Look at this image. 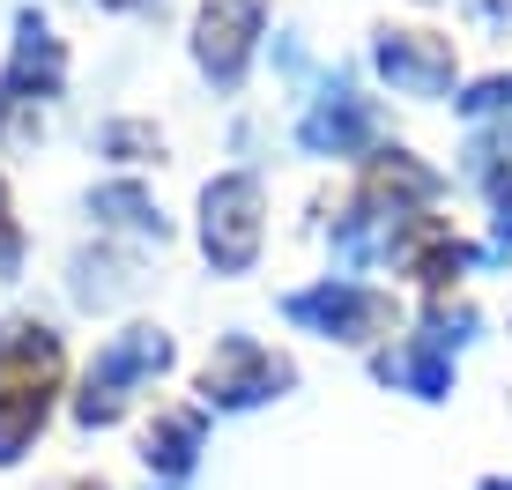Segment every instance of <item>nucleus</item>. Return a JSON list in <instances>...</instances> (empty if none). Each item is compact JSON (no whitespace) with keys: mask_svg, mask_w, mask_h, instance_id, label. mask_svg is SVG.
Wrapping results in <instances>:
<instances>
[{"mask_svg":"<svg viewBox=\"0 0 512 490\" xmlns=\"http://www.w3.org/2000/svg\"><path fill=\"white\" fill-rule=\"evenodd\" d=\"M60 335L38 320H8L0 327V394H60Z\"/></svg>","mask_w":512,"mask_h":490,"instance_id":"obj_8","label":"nucleus"},{"mask_svg":"<svg viewBox=\"0 0 512 490\" xmlns=\"http://www.w3.org/2000/svg\"><path fill=\"white\" fill-rule=\"evenodd\" d=\"M23 268V231H15V216H8V179H0V283Z\"/></svg>","mask_w":512,"mask_h":490,"instance_id":"obj_17","label":"nucleus"},{"mask_svg":"<svg viewBox=\"0 0 512 490\" xmlns=\"http://www.w3.org/2000/svg\"><path fill=\"white\" fill-rule=\"evenodd\" d=\"M297 142H305L312 156H357V149H372V104L349 90V82H327L320 104L297 119Z\"/></svg>","mask_w":512,"mask_h":490,"instance_id":"obj_9","label":"nucleus"},{"mask_svg":"<svg viewBox=\"0 0 512 490\" xmlns=\"http://www.w3.org/2000/svg\"><path fill=\"white\" fill-rule=\"evenodd\" d=\"M372 372L386 379L394 394H416V401H446L453 394V349H438L431 335H409L394 349H379Z\"/></svg>","mask_w":512,"mask_h":490,"instance_id":"obj_11","label":"nucleus"},{"mask_svg":"<svg viewBox=\"0 0 512 490\" xmlns=\"http://www.w3.org/2000/svg\"><path fill=\"white\" fill-rule=\"evenodd\" d=\"M282 320L305 327V335H327V342H379V335H394V297L357 283V275H320L312 290L282 297Z\"/></svg>","mask_w":512,"mask_h":490,"instance_id":"obj_3","label":"nucleus"},{"mask_svg":"<svg viewBox=\"0 0 512 490\" xmlns=\"http://www.w3.org/2000/svg\"><path fill=\"white\" fill-rule=\"evenodd\" d=\"M461 112H468V119H490V112H512V75H490V82H475V90L461 97Z\"/></svg>","mask_w":512,"mask_h":490,"instance_id":"obj_16","label":"nucleus"},{"mask_svg":"<svg viewBox=\"0 0 512 490\" xmlns=\"http://www.w3.org/2000/svg\"><path fill=\"white\" fill-rule=\"evenodd\" d=\"M67 82V45L52 38L45 15H15V52L0 67V104H30V97H60Z\"/></svg>","mask_w":512,"mask_h":490,"instance_id":"obj_6","label":"nucleus"},{"mask_svg":"<svg viewBox=\"0 0 512 490\" xmlns=\"http://www.w3.org/2000/svg\"><path fill=\"white\" fill-rule=\"evenodd\" d=\"M372 60L401 97H446L453 90V45L431 38V30H379Z\"/></svg>","mask_w":512,"mask_h":490,"instance_id":"obj_7","label":"nucleus"},{"mask_svg":"<svg viewBox=\"0 0 512 490\" xmlns=\"http://www.w3.org/2000/svg\"><path fill=\"white\" fill-rule=\"evenodd\" d=\"M127 283H134V275L119 268V260H90V253L75 260V297H82V305H112Z\"/></svg>","mask_w":512,"mask_h":490,"instance_id":"obj_15","label":"nucleus"},{"mask_svg":"<svg viewBox=\"0 0 512 490\" xmlns=\"http://www.w3.org/2000/svg\"><path fill=\"white\" fill-rule=\"evenodd\" d=\"M475 490H512V476H490V483H475Z\"/></svg>","mask_w":512,"mask_h":490,"instance_id":"obj_19","label":"nucleus"},{"mask_svg":"<svg viewBox=\"0 0 512 490\" xmlns=\"http://www.w3.org/2000/svg\"><path fill=\"white\" fill-rule=\"evenodd\" d=\"M60 490H104V483H90V476H82V483H60Z\"/></svg>","mask_w":512,"mask_h":490,"instance_id":"obj_20","label":"nucleus"},{"mask_svg":"<svg viewBox=\"0 0 512 490\" xmlns=\"http://www.w3.org/2000/svg\"><path fill=\"white\" fill-rule=\"evenodd\" d=\"M164 372H171V335L164 327H119V335L97 349L90 379H82V394H75V424H90V431L119 424L127 401L141 387H156Z\"/></svg>","mask_w":512,"mask_h":490,"instance_id":"obj_1","label":"nucleus"},{"mask_svg":"<svg viewBox=\"0 0 512 490\" xmlns=\"http://www.w3.org/2000/svg\"><path fill=\"white\" fill-rule=\"evenodd\" d=\"M260 38H268V8L260 0H201V15H193V67L216 90H238Z\"/></svg>","mask_w":512,"mask_h":490,"instance_id":"obj_5","label":"nucleus"},{"mask_svg":"<svg viewBox=\"0 0 512 490\" xmlns=\"http://www.w3.org/2000/svg\"><path fill=\"white\" fill-rule=\"evenodd\" d=\"M290 379L297 372L275 357L268 342L223 335L216 349H208V364H201V409H260V401H275Z\"/></svg>","mask_w":512,"mask_h":490,"instance_id":"obj_4","label":"nucleus"},{"mask_svg":"<svg viewBox=\"0 0 512 490\" xmlns=\"http://www.w3.org/2000/svg\"><path fill=\"white\" fill-rule=\"evenodd\" d=\"M45 416H52L45 394H0V468H15L30 446H38Z\"/></svg>","mask_w":512,"mask_h":490,"instance_id":"obj_12","label":"nucleus"},{"mask_svg":"<svg viewBox=\"0 0 512 490\" xmlns=\"http://www.w3.org/2000/svg\"><path fill=\"white\" fill-rule=\"evenodd\" d=\"M490 201H498V253H505V245H512V171L490 179Z\"/></svg>","mask_w":512,"mask_h":490,"instance_id":"obj_18","label":"nucleus"},{"mask_svg":"<svg viewBox=\"0 0 512 490\" xmlns=\"http://www.w3.org/2000/svg\"><path fill=\"white\" fill-rule=\"evenodd\" d=\"M104 8H134V0H104Z\"/></svg>","mask_w":512,"mask_h":490,"instance_id":"obj_21","label":"nucleus"},{"mask_svg":"<svg viewBox=\"0 0 512 490\" xmlns=\"http://www.w3.org/2000/svg\"><path fill=\"white\" fill-rule=\"evenodd\" d=\"M90 208H97L104 223H119V231L164 238V216H156V201L141 194V186H127V179H119V186H97V194H90Z\"/></svg>","mask_w":512,"mask_h":490,"instance_id":"obj_13","label":"nucleus"},{"mask_svg":"<svg viewBox=\"0 0 512 490\" xmlns=\"http://www.w3.org/2000/svg\"><path fill=\"white\" fill-rule=\"evenodd\" d=\"M97 149L119 156V164H149V156H164V134H156L149 119H104Z\"/></svg>","mask_w":512,"mask_h":490,"instance_id":"obj_14","label":"nucleus"},{"mask_svg":"<svg viewBox=\"0 0 512 490\" xmlns=\"http://www.w3.org/2000/svg\"><path fill=\"white\" fill-rule=\"evenodd\" d=\"M260 238H268V201H260L253 171H223V179L201 186V253L216 275H245L260 260Z\"/></svg>","mask_w":512,"mask_h":490,"instance_id":"obj_2","label":"nucleus"},{"mask_svg":"<svg viewBox=\"0 0 512 490\" xmlns=\"http://www.w3.org/2000/svg\"><path fill=\"white\" fill-rule=\"evenodd\" d=\"M201 446H208V409H156L149 431H141V461L164 483H186L193 461H201Z\"/></svg>","mask_w":512,"mask_h":490,"instance_id":"obj_10","label":"nucleus"}]
</instances>
